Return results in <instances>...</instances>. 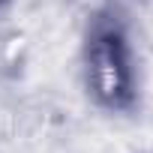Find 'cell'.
I'll list each match as a JSON object with an SVG mask.
<instances>
[{
  "instance_id": "1",
  "label": "cell",
  "mask_w": 153,
  "mask_h": 153,
  "mask_svg": "<svg viewBox=\"0 0 153 153\" xmlns=\"http://www.w3.org/2000/svg\"><path fill=\"white\" fill-rule=\"evenodd\" d=\"M84 78L90 96L105 108H123L135 96V69L120 33L102 30L90 39L84 54Z\"/></svg>"
}]
</instances>
